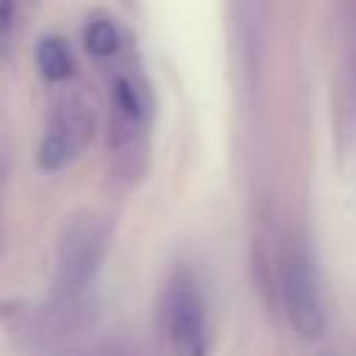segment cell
I'll list each match as a JSON object with an SVG mask.
<instances>
[{
	"mask_svg": "<svg viewBox=\"0 0 356 356\" xmlns=\"http://www.w3.org/2000/svg\"><path fill=\"white\" fill-rule=\"evenodd\" d=\"M161 328L172 356L209 353V314L203 292L189 270H175L161 295Z\"/></svg>",
	"mask_w": 356,
	"mask_h": 356,
	"instance_id": "6da1fadb",
	"label": "cell"
},
{
	"mask_svg": "<svg viewBox=\"0 0 356 356\" xmlns=\"http://www.w3.org/2000/svg\"><path fill=\"white\" fill-rule=\"evenodd\" d=\"M281 300L289 325L306 337L317 339L325 328V309L320 298V284L314 275V267L309 256L298 248L286 250L281 261Z\"/></svg>",
	"mask_w": 356,
	"mask_h": 356,
	"instance_id": "7a4b0ae2",
	"label": "cell"
},
{
	"mask_svg": "<svg viewBox=\"0 0 356 356\" xmlns=\"http://www.w3.org/2000/svg\"><path fill=\"white\" fill-rule=\"evenodd\" d=\"M103 239L92 225L72 228L58 250V284L64 292H78L100 261Z\"/></svg>",
	"mask_w": 356,
	"mask_h": 356,
	"instance_id": "3957f363",
	"label": "cell"
},
{
	"mask_svg": "<svg viewBox=\"0 0 356 356\" xmlns=\"http://www.w3.org/2000/svg\"><path fill=\"white\" fill-rule=\"evenodd\" d=\"M75 120H78V114L67 111V114H58L50 122V128H47V134H44V139L39 145V159H36L42 170L53 172L70 159V153L75 150V139H78V134H75L78 122Z\"/></svg>",
	"mask_w": 356,
	"mask_h": 356,
	"instance_id": "277c9868",
	"label": "cell"
},
{
	"mask_svg": "<svg viewBox=\"0 0 356 356\" xmlns=\"http://www.w3.org/2000/svg\"><path fill=\"white\" fill-rule=\"evenodd\" d=\"M36 64H39V72L47 81H67L75 72V58H72L67 42L58 39V36L39 39V44H36Z\"/></svg>",
	"mask_w": 356,
	"mask_h": 356,
	"instance_id": "5b68a950",
	"label": "cell"
},
{
	"mask_svg": "<svg viewBox=\"0 0 356 356\" xmlns=\"http://www.w3.org/2000/svg\"><path fill=\"white\" fill-rule=\"evenodd\" d=\"M111 97H114L117 114H120L128 125H136V122L145 117V95H142V89H139L131 78L120 75V78L114 81V86H111Z\"/></svg>",
	"mask_w": 356,
	"mask_h": 356,
	"instance_id": "8992f818",
	"label": "cell"
},
{
	"mask_svg": "<svg viewBox=\"0 0 356 356\" xmlns=\"http://www.w3.org/2000/svg\"><path fill=\"white\" fill-rule=\"evenodd\" d=\"M120 28L106 19V17H97L86 25V33H83V42H86V50L95 56V58H108L120 50Z\"/></svg>",
	"mask_w": 356,
	"mask_h": 356,
	"instance_id": "52a82bcc",
	"label": "cell"
},
{
	"mask_svg": "<svg viewBox=\"0 0 356 356\" xmlns=\"http://www.w3.org/2000/svg\"><path fill=\"white\" fill-rule=\"evenodd\" d=\"M11 22H14V0H0V53L8 44Z\"/></svg>",
	"mask_w": 356,
	"mask_h": 356,
	"instance_id": "ba28073f",
	"label": "cell"
}]
</instances>
